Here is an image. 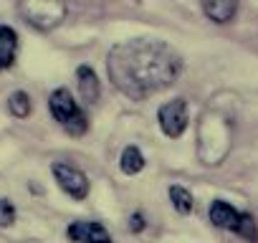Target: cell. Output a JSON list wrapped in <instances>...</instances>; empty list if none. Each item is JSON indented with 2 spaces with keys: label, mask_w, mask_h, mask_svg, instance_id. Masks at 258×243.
Wrapping results in <instances>:
<instances>
[{
  "label": "cell",
  "mask_w": 258,
  "mask_h": 243,
  "mask_svg": "<svg viewBox=\"0 0 258 243\" xmlns=\"http://www.w3.org/2000/svg\"><path fill=\"white\" fill-rule=\"evenodd\" d=\"M203 13L213 23H230L238 13V0H200Z\"/></svg>",
  "instance_id": "30bf717a"
},
{
  "label": "cell",
  "mask_w": 258,
  "mask_h": 243,
  "mask_svg": "<svg viewBox=\"0 0 258 243\" xmlns=\"http://www.w3.org/2000/svg\"><path fill=\"white\" fill-rule=\"evenodd\" d=\"M240 238H248V240H255L258 238V230H255V223L248 213H243V220H240V230H238Z\"/></svg>",
  "instance_id": "2e32d148"
},
{
  "label": "cell",
  "mask_w": 258,
  "mask_h": 243,
  "mask_svg": "<svg viewBox=\"0 0 258 243\" xmlns=\"http://www.w3.org/2000/svg\"><path fill=\"white\" fill-rule=\"evenodd\" d=\"M106 71L111 84L129 99L142 101L157 91L170 89L182 74L180 53L152 38H132L109 51Z\"/></svg>",
  "instance_id": "6da1fadb"
},
{
  "label": "cell",
  "mask_w": 258,
  "mask_h": 243,
  "mask_svg": "<svg viewBox=\"0 0 258 243\" xmlns=\"http://www.w3.org/2000/svg\"><path fill=\"white\" fill-rule=\"evenodd\" d=\"M48 109H51L53 119L58 122V125H61L71 137L86 135V130H89L86 114L81 111V106L76 104V99L71 96L69 89H56V91L48 96Z\"/></svg>",
  "instance_id": "3957f363"
},
{
  "label": "cell",
  "mask_w": 258,
  "mask_h": 243,
  "mask_svg": "<svg viewBox=\"0 0 258 243\" xmlns=\"http://www.w3.org/2000/svg\"><path fill=\"white\" fill-rule=\"evenodd\" d=\"M145 228V218L142 215H132V230H142Z\"/></svg>",
  "instance_id": "e0dca14e"
},
{
  "label": "cell",
  "mask_w": 258,
  "mask_h": 243,
  "mask_svg": "<svg viewBox=\"0 0 258 243\" xmlns=\"http://www.w3.org/2000/svg\"><path fill=\"white\" fill-rule=\"evenodd\" d=\"M51 170H53V177L61 185V190L69 193L74 200H84L89 195V177L79 167H74L69 162H53Z\"/></svg>",
  "instance_id": "5b68a950"
},
{
  "label": "cell",
  "mask_w": 258,
  "mask_h": 243,
  "mask_svg": "<svg viewBox=\"0 0 258 243\" xmlns=\"http://www.w3.org/2000/svg\"><path fill=\"white\" fill-rule=\"evenodd\" d=\"M210 220H213V225H218V228H228V230L238 233V230H240L243 213H238V210H235L230 203H225V200H215V203L210 205Z\"/></svg>",
  "instance_id": "52a82bcc"
},
{
  "label": "cell",
  "mask_w": 258,
  "mask_h": 243,
  "mask_svg": "<svg viewBox=\"0 0 258 243\" xmlns=\"http://www.w3.org/2000/svg\"><path fill=\"white\" fill-rule=\"evenodd\" d=\"M8 109H11L13 116L26 119V116L31 114V96H28L26 91H13L11 99H8Z\"/></svg>",
  "instance_id": "5bb4252c"
},
{
  "label": "cell",
  "mask_w": 258,
  "mask_h": 243,
  "mask_svg": "<svg viewBox=\"0 0 258 243\" xmlns=\"http://www.w3.org/2000/svg\"><path fill=\"white\" fill-rule=\"evenodd\" d=\"M230 140H233L230 122L218 109H210L198 127V157H200V162L208 167L220 165L230 150Z\"/></svg>",
  "instance_id": "7a4b0ae2"
},
{
  "label": "cell",
  "mask_w": 258,
  "mask_h": 243,
  "mask_svg": "<svg viewBox=\"0 0 258 243\" xmlns=\"http://www.w3.org/2000/svg\"><path fill=\"white\" fill-rule=\"evenodd\" d=\"M119 167H121V172H124V175H137V172H140V170L145 167V157H142L140 147L129 145V147H126V150L121 152Z\"/></svg>",
  "instance_id": "7c38bea8"
},
{
  "label": "cell",
  "mask_w": 258,
  "mask_h": 243,
  "mask_svg": "<svg viewBox=\"0 0 258 243\" xmlns=\"http://www.w3.org/2000/svg\"><path fill=\"white\" fill-rule=\"evenodd\" d=\"M66 235L71 240H81V243L84 240H109L111 238L109 230L101 223H94V220H76V223H71Z\"/></svg>",
  "instance_id": "ba28073f"
},
{
  "label": "cell",
  "mask_w": 258,
  "mask_h": 243,
  "mask_svg": "<svg viewBox=\"0 0 258 243\" xmlns=\"http://www.w3.org/2000/svg\"><path fill=\"white\" fill-rule=\"evenodd\" d=\"M16 223V205L8 198H0V225L8 228Z\"/></svg>",
  "instance_id": "9a60e30c"
},
{
  "label": "cell",
  "mask_w": 258,
  "mask_h": 243,
  "mask_svg": "<svg viewBox=\"0 0 258 243\" xmlns=\"http://www.w3.org/2000/svg\"><path fill=\"white\" fill-rule=\"evenodd\" d=\"M170 200H172V208H175L180 215H187V213H192V208H195L192 193H190L187 188H182V185H172V188H170Z\"/></svg>",
  "instance_id": "4fadbf2b"
},
{
  "label": "cell",
  "mask_w": 258,
  "mask_h": 243,
  "mask_svg": "<svg viewBox=\"0 0 258 243\" xmlns=\"http://www.w3.org/2000/svg\"><path fill=\"white\" fill-rule=\"evenodd\" d=\"M18 13L33 28L51 31V28L63 23L66 3H63V0H18Z\"/></svg>",
  "instance_id": "277c9868"
},
{
  "label": "cell",
  "mask_w": 258,
  "mask_h": 243,
  "mask_svg": "<svg viewBox=\"0 0 258 243\" xmlns=\"http://www.w3.org/2000/svg\"><path fill=\"white\" fill-rule=\"evenodd\" d=\"M157 119H160L162 132L167 137L177 140L187 127V101L185 99H172V101L162 104L160 111H157Z\"/></svg>",
  "instance_id": "8992f818"
},
{
  "label": "cell",
  "mask_w": 258,
  "mask_h": 243,
  "mask_svg": "<svg viewBox=\"0 0 258 243\" xmlns=\"http://www.w3.org/2000/svg\"><path fill=\"white\" fill-rule=\"evenodd\" d=\"M76 84H79V96L86 104H96L99 101L101 86H99V76L94 74L91 66H79L76 69Z\"/></svg>",
  "instance_id": "9c48e42d"
},
{
  "label": "cell",
  "mask_w": 258,
  "mask_h": 243,
  "mask_svg": "<svg viewBox=\"0 0 258 243\" xmlns=\"http://www.w3.org/2000/svg\"><path fill=\"white\" fill-rule=\"evenodd\" d=\"M18 53V33L11 26H0V71L13 66Z\"/></svg>",
  "instance_id": "8fae6325"
}]
</instances>
